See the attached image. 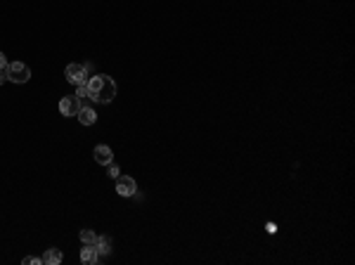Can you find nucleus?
<instances>
[{"instance_id":"1","label":"nucleus","mask_w":355,"mask_h":265,"mask_svg":"<svg viewBox=\"0 0 355 265\" xmlns=\"http://www.w3.org/2000/svg\"><path fill=\"white\" fill-rule=\"evenodd\" d=\"M88 92H90L92 102H99V104H109L111 99L116 97V83L104 74L90 76L88 78Z\"/></svg>"},{"instance_id":"2","label":"nucleus","mask_w":355,"mask_h":265,"mask_svg":"<svg viewBox=\"0 0 355 265\" xmlns=\"http://www.w3.org/2000/svg\"><path fill=\"white\" fill-rule=\"evenodd\" d=\"M5 74H8V81H12V83H29L31 81V69H29L24 62H8Z\"/></svg>"},{"instance_id":"3","label":"nucleus","mask_w":355,"mask_h":265,"mask_svg":"<svg viewBox=\"0 0 355 265\" xmlns=\"http://www.w3.org/2000/svg\"><path fill=\"white\" fill-rule=\"evenodd\" d=\"M64 76H66V81L71 83V85H81V83H88V78H90L83 64H69V66H66V71H64Z\"/></svg>"},{"instance_id":"4","label":"nucleus","mask_w":355,"mask_h":265,"mask_svg":"<svg viewBox=\"0 0 355 265\" xmlns=\"http://www.w3.org/2000/svg\"><path fill=\"white\" fill-rule=\"evenodd\" d=\"M81 111V99H78V95H66V97L59 99V114L62 116H76Z\"/></svg>"},{"instance_id":"5","label":"nucleus","mask_w":355,"mask_h":265,"mask_svg":"<svg viewBox=\"0 0 355 265\" xmlns=\"http://www.w3.org/2000/svg\"><path fill=\"white\" fill-rule=\"evenodd\" d=\"M116 192L121 197H133L138 192V182L133 180V178H128V175H119L116 178Z\"/></svg>"},{"instance_id":"6","label":"nucleus","mask_w":355,"mask_h":265,"mask_svg":"<svg viewBox=\"0 0 355 265\" xmlns=\"http://www.w3.org/2000/svg\"><path fill=\"white\" fill-rule=\"evenodd\" d=\"M92 159H95V164L99 166H109L114 161V152L109 145H97V147L92 149Z\"/></svg>"},{"instance_id":"7","label":"nucleus","mask_w":355,"mask_h":265,"mask_svg":"<svg viewBox=\"0 0 355 265\" xmlns=\"http://www.w3.org/2000/svg\"><path fill=\"white\" fill-rule=\"evenodd\" d=\"M95 248H97L99 256H109L111 248H114V241H111L109 234H102V237H97V241H95Z\"/></svg>"},{"instance_id":"8","label":"nucleus","mask_w":355,"mask_h":265,"mask_svg":"<svg viewBox=\"0 0 355 265\" xmlns=\"http://www.w3.org/2000/svg\"><path fill=\"white\" fill-rule=\"evenodd\" d=\"M97 258H99L97 248L90 246V244H83V248H81V260H83V263H85V265H95V263H97Z\"/></svg>"},{"instance_id":"9","label":"nucleus","mask_w":355,"mask_h":265,"mask_svg":"<svg viewBox=\"0 0 355 265\" xmlns=\"http://www.w3.org/2000/svg\"><path fill=\"white\" fill-rule=\"evenodd\" d=\"M76 118H78L83 125H92L95 121H97V114H95V109L92 107H81V111L76 114Z\"/></svg>"},{"instance_id":"10","label":"nucleus","mask_w":355,"mask_h":265,"mask_svg":"<svg viewBox=\"0 0 355 265\" xmlns=\"http://www.w3.org/2000/svg\"><path fill=\"white\" fill-rule=\"evenodd\" d=\"M62 251H59V248H48V251H45V253H43V263L45 265H59L62 263Z\"/></svg>"},{"instance_id":"11","label":"nucleus","mask_w":355,"mask_h":265,"mask_svg":"<svg viewBox=\"0 0 355 265\" xmlns=\"http://www.w3.org/2000/svg\"><path fill=\"white\" fill-rule=\"evenodd\" d=\"M81 241L83 244H90V246H95V241H97V234L92 230H83L81 232Z\"/></svg>"},{"instance_id":"12","label":"nucleus","mask_w":355,"mask_h":265,"mask_svg":"<svg viewBox=\"0 0 355 265\" xmlns=\"http://www.w3.org/2000/svg\"><path fill=\"white\" fill-rule=\"evenodd\" d=\"M107 175H109V178H111V180H116V178L121 175V168H119V166H116L114 161H111V164L107 166Z\"/></svg>"},{"instance_id":"13","label":"nucleus","mask_w":355,"mask_h":265,"mask_svg":"<svg viewBox=\"0 0 355 265\" xmlns=\"http://www.w3.org/2000/svg\"><path fill=\"white\" fill-rule=\"evenodd\" d=\"M22 263H24V265H33V263H38V265H41V263H43V258H33V256H26L24 260H22Z\"/></svg>"},{"instance_id":"14","label":"nucleus","mask_w":355,"mask_h":265,"mask_svg":"<svg viewBox=\"0 0 355 265\" xmlns=\"http://www.w3.org/2000/svg\"><path fill=\"white\" fill-rule=\"evenodd\" d=\"M0 69H8V57L0 52Z\"/></svg>"},{"instance_id":"15","label":"nucleus","mask_w":355,"mask_h":265,"mask_svg":"<svg viewBox=\"0 0 355 265\" xmlns=\"http://www.w3.org/2000/svg\"><path fill=\"white\" fill-rule=\"evenodd\" d=\"M8 81V74H5V69H0V85Z\"/></svg>"}]
</instances>
